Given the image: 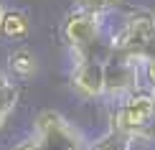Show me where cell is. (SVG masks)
Returning <instances> with one entry per match:
<instances>
[{"label": "cell", "instance_id": "obj_1", "mask_svg": "<svg viewBox=\"0 0 155 150\" xmlns=\"http://www.w3.org/2000/svg\"><path fill=\"white\" fill-rule=\"evenodd\" d=\"M112 127L122 135L130 138H145L147 130L155 125V92L150 87H140L132 94L122 97L112 102V112H109Z\"/></svg>", "mask_w": 155, "mask_h": 150}, {"label": "cell", "instance_id": "obj_2", "mask_svg": "<svg viewBox=\"0 0 155 150\" xmlns=\"http://www.w3.org/2000/svg\"><path fill=\"white\" fill-rule=\"evenodd\" d=\"M153 43H155V13L147 8H132L127 10L122 25L109 38L107 54L132 56L143 61V56L153 48Z\"/></svg>", "mask_w": 155, "mask_h": 150}, {"label": "cell", "instance_id": "obj_3", "mask_svg": "<svg viewBox=\"0 0 155 150\" xmlns=\"http://www.w3.org/2000/svg\"><path fill=\"white\" fill-rule=\"evenodd\" d=\"M104 18L107 15H102V13L84 10V8H74L66 13L64 25H61V36L69 54H71V64L81 61L87 56H99L97 48L102 43V33H104Z\"/></svg>", "mask_w": 155, "mask_h": 150}, {"label": "cell", "instance_id": "obj_4", "mask_svg": "<svg viewBox=\"0 0 155 150\" xmlns=\"http://www.w3.org/2000/svg\"><path fill=\"white\" fill-rule=\"evenodd\" d=\"M140 79H143L140 58L107 54V58H104V97L102 99L114 102V99L132 94L135 89L143 87Z\"/></svg>", "mask_w": 155, "mask_h": 150}, {"label": "cell", "instance_id": "obj_5", "mask_svg": "<svg viewBox=\"0 0 155 150\" xmlns=\"http://www.w3.org/2000/svg\"><path fill=\"white\" fill-rule=\"evenodd\" d=\"M69 84L84 99H102L104 97V58L87 56L81 61H74Z\"/></svg>", "mask_w": 155, "mask_h": 150}, {"label": "cell", "instance_id": "obj_6", "mask_svg": "<svg viewBox=\"0 0 155 150\" xmlns=\"http://www.w3.org/2000/svg\"><path fill=\"white\" fill-rule=\"evenodd\" d=\"M28 31H31V18L25 10L13 8V10L3 13V18H0V38L15 41V38H25Z\"/></svg>", "mask_w": 155, "mask_h": 150}, {"label": "cell", "instance_id": "obj_7", "mask_svg": "<svg viewBox=\"0 0 155 150\" xmlns=\"http://www.w3.org/2000/svg\"><path fill=\"white\" fill-rule=\"evenodd\" d=\"M18 97H21L18 84L8 76V71L0 69V130L8 125L13 109H15V104H18Z\"/></svg>", "mask_w": 155, "mask_h": 150}, {"label": "cell", "instance_id": "obj_8", "mask_svg": "<svg viewBox=\"0 0 155 150\" xmlns=\"http://www.w3.org/2000/svg\"><path fill=\"white\" fill-rule=\"evenodd\" d=\"M10 71L18 76V79H31L36 74V56L31 48H15L8 58Z\"/></svg>", "mask_w": 155, "mask_h": 150}, {"label": "cell", "instance_id": "obj_9", "mask_svg": "<svg viewBox=\"0 0 155 150\" xmlns=\"http://www.w3.org/2000/svg\"><path fill=\"white\" fill-rule=\"evenodd\" d=\"M74 8H84V10H94V13L107 15V13L122 8V0H76Z\"/></svg>", "mask_w": 155, "mask_h": 150}, {"label": "cell", "instance_id": "obj_10", "mask_svg": "<svg viewBox=\"0 0 155 150\" xmlns=\"http://www.w3.org/2000/svg\"><path fill=\"white\" fill-rule=\"evenodd\" d=\"M140 69H143L145 82L150 84V89L155 92V43H153V48L143 56V61H140Z\"/></svg>", "mask_w": 155, "mask_h": 150}, {"label": "cell", "instance_id": "obj_11", "mask_svg": "<svg viewBox=\"0 0 155 150\" xmlns=\"http://www.w3.org/2000/svg\"><path fill=\"white\" fill-rule=\"evenodd\" d=\"M3 13H5V5H3V0H0V18H3Z\"/></svg>", "mask_w": 155, "mask_h": 150}]
</instances>
